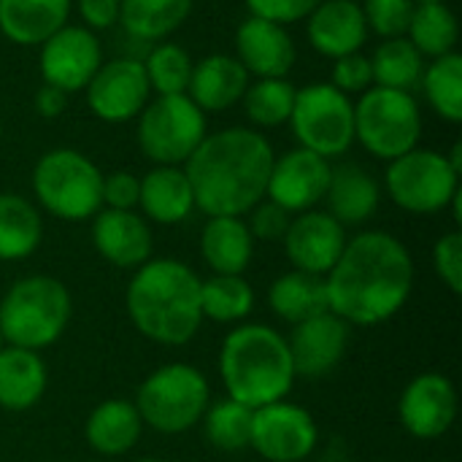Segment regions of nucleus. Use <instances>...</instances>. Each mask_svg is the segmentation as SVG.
<instances>
[{
  "label": "nucleus",
  "mask_w": 462,
  "mask_h": 462,
  "mask_svg": "<svg viewBox=\"0 0 462 462\" xmlns=\"http://www.w3.org/2000/svg\"><path fill=\"white\" fill-rule=\"evenodd\" d=\"M238 62L260 79H284L295 65V43L284 24L252 16L236 32Z\"/></svg>",
  "instance_id": "obj_20"
},
{
  "label": "nucleus",
  "mask_w": 462,
  "mask_h": 462,
  "mask_svg": "<svg viewBox=\"0 0 462 462\" xmlns=\"http://www.w3.org/2000/svg\"><path fill=\"white\" fill-rule=\"evenodd\" d=\"M200 422H203V433L214 449H219V452L249 449L252 409H246L244 403L225 398V401L208 406Z\"/></svg>",
  "instance_id": "obj_35"
},
{
  "label": "nucleus",
  "mask_w": 462,
  "mask_h": 462,
  "mask_svg": "<svg viewBox=\"0 0 462 462\" xmlns=\"http://www.w3.org/2000/svg\"><path fill=\"white\" fill-rule=\"evenodd\" d=\"M246 84H249V73L238 62V57L211 54L198 65H192L187 97L200 111H225L244 97Z\"/></svg>",
  "instance_id": "obj_22"
},
{
  "label": "nucleus",
  "mask_w": 462,
  "mask_h": 462,
  "mask_svg": "<svg viewBox=\"0 0 462 462\" xmlns=\"http://www.w3.org/2000/svg\"><path fill=\"white\" fill-rule=\"evenodd\" d=\"M138 462H165V460H154V457H143V460H138Z\"/></svg>",
  "instance_id": "obj_48"
},
{
  "label": "nucleus",
  "mask_w": 462,
  "mask_h": 462,
  "mask_svg": "<svg viewBox=\"0 0 462 462\" xmlns=\"http://www.w3.org/2000/svg\"><path fill=\"white\" fill-rule=\"evenodd\" d=\"M273 149L265 135L246 127H230L206 135L187 160V179L195 208L208 217H244L265 200Z\"/></svg>",
  "instance_id": "obj_2"
},
{
  "label": "nucleus",
  "mask_w": 462,
  "mask_h": 462,
  "mask_svg": "<svg viewBox=\"0 0 462 462\" xmlns=\"http://www.w3.org/2000/svg\"><path fill=\"white\" fill-rule=\"evenodd\" d=\"M387 192L395 206L411 214L444 211L460 189V173L447 154L430 149H411L390 160L384 176Z\"/></svg>",
  "instance_id": "obj_10"
},
{
  "label": "nucleus",
  "mask_w": 462,
  "mask_h": 462,
  "mask_svg": "<svg viewBox=\"0 0 462 462\" xmlns=\"http://www.w3.org/2000/svg\"><path fill=\"white\" fill-rule=\"evenodd\" d=\"M192 11V0H119V19L130 35L157 41L171 35Z\"/></svg>",
  "instance_id": "obj_31"
},
{
  "label": "nucleus",
  "mask_w": 462,
  "mask_h": 462,
  "mask_svg": "<svg viewBox=\"0 0 462 462\" xmlns=\"http://www.w3.org/2000/svg\"><path fill=\"white\" fill-rule=\"evenodd\" d=\"M433 268L439 279L447 284L449 292H462V236L460 230H452L441 236L433 246Z\"/></svg>",
  "instance_id": "obj_40"
},
{
  "label": "nucleus",
  "mask_w": 462,
  "mask_h": 462,
  "mask_svg": "<svg viewBox=\"0 0 462 462\" xmlns=\"http://www.w3.org/2000/svg\"><path fill=\"white\" fill-rule=\"evenodd\" d=\"M268 306L279 319L290 325H300L311 317L330 311L325 276H311L303 271L282 273L268 290Z\"/></svg>",
  "instance_id": "obj_29"
},
{
  "label": "nucleus",
  "mask_w": 462,
  "mask_h": 462,
  "mask_svg": "<svg viewBox=\"0 0 462 462\" xmlns=\"http://www.w3.org/2000/svg\"><path fill=\"white\" fill-rule=\"evenodd\" d=\"M138 206L157 225H179L195 208V195L187 173L179 165H157L141 179Z\"/></svg>",
  "instance_id": "obj_27"
},
{
  "label": "nucleus",
  "mask_w": 462,
  "mask_h": 462,
  "mask_svg": "<svg viewBox=\"0 0 462 462\" xmlns=\"http://www.w3.org/2000/svg\"><path fill=\"white\" fill-rule=\"evenodd\" d=\"M84 22L95 30H106L119 19V0H79Z\"/></svg>",
  "instance_id": "obj_45"
},
{
  "label": "nucleus",
  "mask_w": 462,
  "mask_h": 462,
  "mask_svg": "<svg viewBox=\"0 0 462 462\" xmlns=\"http://www.w3.org/2000/svg\"><path fill=\"white\" fill-rule=\"evenodd\" d=\"M141 198V179L127 173V171H116L111 176H103V206L106 208H116V211H133L138 206Z\"/></svg>",
  "instance_id": "obj_44"
},
{
  "label": "nucleus",
  "mask_w": 462,
  "mask_h": 462,
  "mask_svg": "<svg viewBox=\"0 0 462 462\" xmlns=\"http://www.w3.org/2000/svg\"><path fill=\"white\" fill-rule=\"evenodd\" d=\"M149 87L160 95H184L192 76V60L189 54L176 43H160L149 51L143 62Z\"/></svg>",
  "instance_id": "obj_38"
},
{
  "label": "nucleus",
  "mask_w": 462,
  "mask_h": 462,
  "mask_svg": "<svg viewBox=\"0 0 462 462\" xmlns=\"http://www.w3.org/2000/svg\"><path fill=\"white\" fill-rule=\"evenodd\" d=\"M70 317L73 300L60 279L24 276L0 300V336L8 346L41 352L62 338Z\"/></svg>",
  "instance_id": "obj_5"
},
{
  "label": "nucleus",
  "mask_w": 462,
  "mask_h": 462,
  "mask_svg": "<svg viewBox=\"0 0 462 462\" xmlns=\"http://www.w3.org/2000/svg\"><path fill=\"white\" fill-rule=\"evenodd\" d=\"M422 116L409 92L374 87L355 106V138L382 160H395L417 149Z\"/></svg>",
  "instance_id": "obj_8"
},
{
  "label": "nucleus",
  "mask_w": 462,
  "mask_h": 462,
  "mask_svg": "<svg viewBox=\"0 0 462 462\" xmlns=\"http://www.w3.org/2000/svg\"><path fill=\"white\" fill-rule=\"evenodd\" d=\"M3 346H5V341H3V336H0V349H3Z\"/></svg>",
  "instance_id": "obj_49"
},
{
  "label": "nucleus",
  "mask_w": 462,
  "mask_h": 462,
  "mask_svg": "<svg viewBox=\"0 0 462 462\" xmlns=\"http://www.w3.org/2000/svg\"><path fill=\"white\" fill-rule=\"evenodd\" d=\"M284 252L295 271L328 276L346 246V230L328 211L298 214L284 233Z\"/></svg>",
  "instance_id": "obj_18"
},
{
  "label": "nucleus",
  "mask_w": 462,
  "mask_h": 462,
  "mask_svg": "<svg viewBox=\"0 0 462 462\" xmlns=\"http://www.w3.org/2000/svg\"><path fill=\"white\" fill-rule=\"evenodd\" d=\"M330 171V162L309 149L287 152L284 157L273 160L265 195L290 214L311 211L317 203L325 200Z\"/></svg>",
  "instance_id": "obj_17"
},
{
  "label": "nucleus",
  "mask_w": 462,
  "mask_h": 462,
  "mask_svg": "<svg viewBox=\"0 0 462 462\" xmlns=\"http://www.w3.org/2000/svg\"><path fill=\"white\" fill-rule=\"evenodd\" d=\"M457 390L447 376L420 374L406 384L398 401V420L409 436L433 441L449 433L457 420Z\"/></svg>",
  "instance_id": "obj_13"
},
{
  "label": "nucleus",
  "mask_w": 462,
  "mask_h": 462,
  "mask_svg": "<svg viewBox=\"0 0 462 462\" xmlns=\"http://www.w3.org/2000/svg\"><path fill=\"white\" fill-rule=\"evenodd\" d=\"M382 200V189L376 179L355 162H344L330 171V184L325 192L328 214L338 225H363L368 222Z\"/></svg>",
  "instance_id": "obj_23"
},
{
  "label": "nucleus",
  "mask_w": 462,
  "mask_h": 462,
  "mask_svg": "<svg viewBox=\"0 0 462 462\" xmlns=\"http://www.w3.org/2000/svg\"><path fill=\"white\" fill-rule=\"evenodd\" d=\"M92 244L97 254L116 268H141L152 260V230L135 211L100 208L92 222Z\"/></svg>",
  "instance_id": "obj_19"
},
{
  "label": "nucleus",
  "mask_w": 462,
  "mask_h": 462,
  "mask_svg": "<svg viewBox=\"0 0 462 462\" xmlns=\"http://www.w3.org/2000/svg\"><path fill=\"white\" fill-rule=\"evenodd\" d=\"M43 238L38 208L14 192H0V260L19 263L30 257Z\"/></svg>",
  "instance_id": "obj_30"
},
{
  "label": "nucleus",
  "mask_w": 462,
  "mask_h": 462,
  "mask_svg": "<svg viewBox=\"0 0 462 462\" xmlns=\"http://www.w3.org/2000/svg\"><path fill=\"white\" fill-rule=\"evenodd\" d=\"M371 70L376 87L411 95L422 84L425 65H422V54L414 49L409 38H387L371 60Z\"/></svg>",
  "instance_id": "obj_32"
},
{
  "label": "nucleus",
  "mask_w": 462,
  "mask_h": 462,
  "mask_svg": "<svg viewBox=\"0 0 462 462\" xmlns=\"http://www.w3.org/2000/svg\"><path fill=\"white\" fill-rule=\"evenodd\" d=\"M328 309L346 325L374 328L393 319L414 290V260L403 241L384 230L346 238L338 263L325 276Z\"/></svg>",
  "instance_id": "obj_1"
},
{
  "label": "nucleus",
  "mask_w": 462,
  "mask_h": 462,
  "mask_svg": "<svg viewBox=\"0 0 462 462\" xmlns=\"http://www.w3.org/2000/svg\"><path fill=\"white\" fill-rule=\"evenodd\" d=\"M309 16V41L325 57L355 54L368 38L363 8L355 0H322Z\"/></svg>",
  "instance_id": "obj_21"
},
{
  "label": "nucleus",
  "mask_w": 462,
  "mask_h": 462,
  "mask_svg": "<svg viewBox=\"0 0 462 462\" xmlns=\"http://www.w3.org/2000/svg\"><path fill=\"white\" fill-rule=\"evenodd\" d=\"M414 14V0H365L363 16L371 30L384 38H403Z\"/></svg>",
  "instance_id": "obj_39"
},
{
  "label": "nucleus",
  "mask_w": 462,
  "mask_h": 462,
  "mask_svg": "<svg viewBox=\"0 0 462 462\" xmlns=\"http://www.w3.org/2000/svg\"><path fill=\"white\" fill-rule=\"evenodd\" d=\"M143 433L141 414L135 403L122 398H108L97 403L84 425V439L92 452L103 457H122L127 455Z\"/></svg>",
  "instance_id": "obj_24"
},
{
  "label": "nucleus",
  "mask_w": 462,
  "mask_h": 462,
  "mask_svg": "<svg viewBox=\"0 0 462 462\" xmlns=\"http://www.w3.org/2000/svg\"><path fill=\"white\" fill-rule=\"evenodd\" d=\"M374 84V70H371V60L363 57L360 51L338 57L336 68H333V87L338 92H365Z\"/></svg>",
  "instance_id": "obj_41"
},
{
  "label": "nucleus",
  "mask_w": 462,
  "mask_h": 462,
  "mask_svg": "<svg viewBox=\"0 0 462 462\" xmlns=\"http://www.w3.org/2000/svg\"><path fill=\"white\" fill-rule=\"evenodd\" d=\"M322 0H246L252 16L276 22V24H290L298 19H306Z\"/></svg>",
  "instance_id": "obj_43"
},
{
  "label": "nucleus",
  "mask_w": 462,
  "mask_h": 462,
  "mask_svg": "<svg viewBox=\"0 0 462 462\" xmlns=\"http://www.w3.org/2000/svg\"><path fill=\"white\" fill-rule=\"evenodd\" d=\"M70 14V0H0V30L19 46L51 38Z\"/></svg>",
  "instance_id": "obj_28"
},
{
  "label": "nucleus",
  "mask_w": 462,
  "mask_h": 462,
  "mask_svg": "<svg viewBox=\"0 0 462 462\" xmlns=\"http://www.w3.org/2000/svg\"><path fill=\"white\" fill-rule=\"evenodd\" d=\"M200 254L217 276H244L254 257V238L241 217H208Z\"/></svg>",
  "instance_id": "obj_26"
},
{
  "label": "nucleus",
  "mask_w": 462,
  "mask_h": 462,
  "mask_svg": "<svg viewBox=\"0 0 462 462\" xmlns=\"http://www.w3.org/2000/svg\"><path fill=\"white\" fill-rule=\"evenodd\" d=\"M319 441L311 411L298 403L276 401L252 411L249 449L268 462H303Z\"/></svg>",
  "instance_id": "obj_12"
},
{
  "label": "nucleus",
  "mask_w": 462,
  "mask_h": 462,
  "mask_svg": "<svg viewBox=\"0 0 462 462\" xmlns=\"http://www.w3.org/2000/svg\"><path fill=\"white\" fill-rule=\"evenodd\" d=\"M68 106V92L60 89V87H51V84H43L38 92H35V108L41 116H60Z\"/></svg>",
  "instance_id": "obj_46"
},
{
  "label": "nucleus",
  "mask_w": 462,
  "mask_h": 462,
  "mask_svg": "<svg viewBox=\"0 0 462 462\" xmlns=\"http://www.w3.org/2000/svg\"><path fill=\"white\" fill-rule=\"evenodd\" d=\"M290 122L300 149L325 160L341 157L355 141V106L333 84H309L298 89Z\"/></svg>",
  "instance_id": "obj_9"
},
{
  "label": "nucleus",
  "mask_w": 462,
  "mask_h": 462,
  "mask_svg": "<svg viewBox=\"0 0 462 462\" xmlns=\"http://www.w3.org/2000/svg\"><path fill=\"white\" fill-rule=\"evenodd\" d=\"M349 328L352 325H346L333 311L292 325L287 346H290L295 379L317 382L330 376L341 365L349 349Z\"/></svg>",
  "instance_id": "obj_14"
},
{
  "label": "nucleus",
  "mask_w": 462,
  "mask_h": 462,
  "mask_svg": "<svg viewBox=\"0 0 462 462\" xmlns=\"http://www.w3.org/2000/svg\"><path fill=\"white\" fill-rule=\"evenodd\" d=\"M211 406V390L206 376L187 363H168L152 371L135 395L141 422L162 436H179L192 430Z\"/></svg>",
  "instance_id": "obj_6"
},
{
  "label": "nucleus",
  "mask_w": 462,
  "mask_h": 462,
  "mask_svg": "<svg viewBox=\"0 0 462 462\" xmlns=\"http://www.w3.org/2000/svg\"><path fill=\"white\" fill-rule=\"evenodd\" d=\"M149 89L143 62L114 60L100 65L87 84V103L103 122H127L146 108Z\"/></svg>",
  "instance_id": "obj_16"
},
{
  "label": "nucleus",
  "mask_w": 462,
  "mask_h": 462,
  "mask_svg": "<svg viewBox=\"0 0 462 462\" xmlns=\"http://www.w3.org/2000/svg\"><path fill=\"white\" fill-rule=\"evenodd\" d=\"M460 27L447 3H417L409 22V41L420 54L444 57L455 51Z\"/></svg>",
  "instance_id": "obj_33"
},
{
  "label": "nucleus",
  "mask_w": 462,
  "mask_h": 462,
  "mask_svg": "<svg viewBox=\"0 0 462 462\" xmlns=\"http://www.w3.org/2000/svg\"><path fill=\"white\" fill-rule=\"evenodd\" d=\"M41 76L43 84L60 87L65 92L87 89L100 60V43L87 27H60L51 38L41 43Z\"/></svg>",
  "instance_id": "obj_15"
},
{
  "label": "nucleus",
  "mask_w": 462,
  "mask_h": 462,
  "mask_svg": "<svg viewBox=\"0 0 462 462\" xmlns=\"http://www.w3.org/2000/svg\"><path fill=\"white\" fill-rule=\"evenodd\" d=\"M295 92L298 89L287 79H260L244 92L246 116L260 127H279L290 122Z\"/></svg>",
  "instance_id": "obj_37"
},
{
  "label": "nucleus",
  "mask_w": 462,
  "mask_h": 462,
  "mask_svg": "<svg viewBox=\"0 0 462 462\" xmlns=\"http://www.w3.org/2000/svg\"><path fill=\"white\" fill-rule=\"evenodd\" d=\"M200 284V276L181 260H146L127 284V317L143 338L160 346H184L203 325Z\"/></svg>",
  "instance_id": "obj_3"
},
{
  "label": "nucleus",
  "mask_w": 462,
  "mask_h": 462,
  "mask_svg": "<svg viewBox=\"0 0 462 462\" xmlns=\"http://www.w3.org/2000/svg\"><path fill=\"white\" fill-rule=\"evenodd\" d=\"M49 384V368L38 352L3 346L0 349V409L27 411L32 409Z\"/></svg>",
  "instance_id": "obj_25"
},
{
  "label": "nucleus",
  "mask_w": 462,
  "mask_h": 462,
  "mask_svg": "<svg viewBox=\"0 0 462 462\" xmlns=\"http://www.w3.org/2000/svg\"><path fill=\"white\" fill-rule=\"evenodd\" d=\"M292 217L290 211H284L282 206H276L273 200H260L254 208H252V219H249V233L252 238H260V241H282L287 227H290Z\"/></svg>",
  "instance_id": "obj_42"
},
{
  "label": "nucleus",
  "mask_w": 462,
  "mask_h": 462,
  "mask_svg": "<svg viewBox=\"0 0 462 462\" xmlns=\"http://www.w3.org/2000/svg\"><path fill=\"white\" fill-rule=\"evenodd\" d=\"M414 3H447V0H414Z\"/></svg>",
  "instance_id": "obj_47"
},
{
  "label": "nucleus",
  "mask_w": 462,
  "mask_h": 462,
  "mask_svg": "<svg viewBox=\"0 0 462 462\" xmlns=\"http://www.w3.org/2000/svg\"><path fill=\"white\" fill-rule=\"evenodd\" d=\"M32 189L38 203L65 222H84L103 208V173L73 149L43 154L32 171Z\"/></svg>",
  "instance_id": "obj_7"
},
{
  "label": "nucleus",
  "mask_w": 462,
  "mask_h": 462,
  "mask_svg": "<svg viewBox=\"0 0 462 462\" xmlns=\"http://www.w3.org/2000/svg\"><path fill=\"white\" fill-rule=\"evenodd\" d=\"M206 138V116L187 95H160L143 108L138 143L157 165H181Z\"/></svg>",
  "instance_id": "obj_11"
},
{
  "label": "nucleus",
  "mask_w": 462,
  "mask_h": 462,
  "mask_svg": "<svg viewBox=\"0 0 462 462\" xmlns=\"http://www.w3.org/2000/svg\"><path fill=\"white\" fill-rule=\"evenodd\" d=\"M219 376L227 398L252 411L284 401L295 384L287 338L260 322L238 325L222 341Z\"/></svg>",
  "instance_id": "obj_4"
},
{
  "label": "nucleus",
  "mask_w": 462,
  "mask_h": 462,
  "mask_svg": "<svg viewBox=\"0 0 462 462\" xmlns=\"http://www.w3.org/2000/svg\"><path fill=\"white\" fill-rule=\"evenodd\" d=\"M254 309V290L244 276H211L200 284L203 319L233 325L244 322Z\"/></svg>",
  "instance_id": "obj_34"
},
{
  "label": "nucleus",
  "mask_w": 462,
  "mask_h": 462,
  "mask_svg": "<svg viewBox=\"0 0 462 462\" xmlns=\"http://www.w3.org/2000/svg\"><path fill=\"white\" fill-rule=\"evenodd\" d=\"M428 103L436 114H441L449 122L462 119V57L460 54H444L436 57V62L422 73V84Z\"/></svg>",
  "instance_id": "obj_36"
}]
</instances>
